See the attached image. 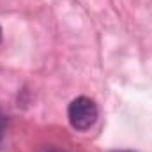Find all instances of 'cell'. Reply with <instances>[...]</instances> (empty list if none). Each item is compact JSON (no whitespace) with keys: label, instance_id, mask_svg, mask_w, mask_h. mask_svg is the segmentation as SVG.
<instances>
[{"label":"cell","instance_id":"6da1fadb","mask_svg":"<svg viewBox=\"0 0 152 152\" xmlns=\"http://www.w3.org/2000/svg\"><path fill=\"white\" fill-rule=\"evenodd\" d=\"M67 117L71 126L78 131H87L90 129L96 120H97V106L92 99L81 96L71 101L69 108H67Z\"/></svg>","mask_w":152,"mask_h":152},{"label":"cell","instance_id":"277c9868","mask_svg":"<svg viewBox=\"0 0 152 152\" xmlns=\"http://www.w3.org/2000/svg\"><path fill=\"white\" fill-rule=\"evenodd\" d=\"M0 39H2V28H0Z\"/></svg>","mask_w":152,"mask_h":152},{"label":"cell","instance_id":"7a4b0ae2","mask_svg":"<svg viewBox=\"0 0 152 152\" xmlns=\"http://www.w3.org/2000/svg\"><path fill=\"white\" fill-rule=\"evenodd\" d=\"M2 129H4V117L0 113V136H2Z\"/></svg>","mask_w":152,"mask_h":152},{"label":"cell","instance_id":"3957f363","mask_svg":"<svg viewBox=\"0 0 152 152\" xmlns=\"http://www.w3.org/2000/svg\"><path fill=\"white\" fill-rule=\"evenodd\" d=\"M113 152H131V151H113Z\"/></svg>","mask_w":152,"mask_h":152}]
</instances>
